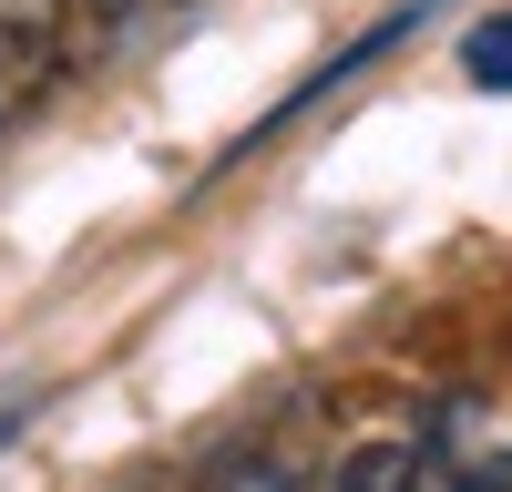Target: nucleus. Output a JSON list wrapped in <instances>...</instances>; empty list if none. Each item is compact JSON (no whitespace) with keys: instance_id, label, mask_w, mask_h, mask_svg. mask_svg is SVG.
Listing matches in <instances>:
<instances>
[{"instance_id":"f257e3e1","label":"nucleus","mask_w":512,"mask_h":492,"mask_svg":"<svg viewBox=\"0 0 512 492\" xmlns=\"http://www.w3.org/2000/svg\"><path fill=\"white\" fill-rule=\"evenodd\" d=\"M82 0H0V93L31 103L41 82L62 72V31H72Z\"/></svg>"},{"instance_id":"f03ea898","label":"nucleus","mask_w":512,"mask_h":492,"mask_svg":"<svg viewBox=\"0 0 512 492\" xmlns=\"http://www.w3.org/2000/svg\"><path fill=\"white\" fill-rule=\"evenodd\" d=\"M420 482H431V462H420V441H400V431L349 441L338 472H328V492H420Z\"/></svg>"},{"instance_id":"7ed1b4c3","label":"nucleus","mask_w":512,"mask_h":492,"mask_svg":"<svg viewBox=\"0 0 512 492\" xmlns=\"http://www.w3.org/2000/svg\"><path fill=\"white\" fill-rule=\"evenodd\" d=\"M461 62H472V82H492V93H512V11L482 21L472 41H461Z\"/></svg>"},{"instance_id":"20e7f679","label":"nucleus","mask_w":512,"mask_h":492,"mask_svg":"<svg viewBox=\"0 0 512 492\" xmlns=\"http://www.w3.org/2000/svg\"><path fill=\"white\" fill-rule=\"evenodd\" d=\"M154 11V0H82V21H93V41H123V31H134Z\"/></svg>"},{"instance_id":"39448f33","label":"nucleus","mask_w":512,"mask_h":492,"mask_svg":"<svg viewBox=\"0 0 512 492\" xmlns=\"http://www.w3.org/2000/svg\"><path fill=\"white\" fill-rule=\"evenodd\" d=\"M21 421H31V390H11V400H0V441H11Z\"/></svg>"},{"instance_id":"423d86ee","label":"nucleus","mask_w":512,"mask_h":492,"mask_svg":"<svg viewBox=\"0 0 512 492\" xmlns=\"http://www.w3.org/2000/svg\"><path fill=\"white\" fill-rule=\"evenodd\" d=\"M236 492H287V482H277V472H256V482H236Z\"/></svg>"}]
</instances>
